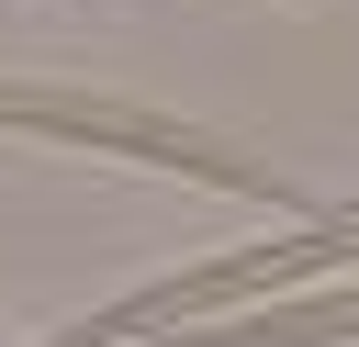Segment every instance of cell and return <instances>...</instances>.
Returning a JSON list of instances; mask_svg holds the SVG:
<instances>
[{"label": "cell", "instance_id": "obj_3", "mask_svg": "<svg viewBox=\"0 0 359 347\" xmlns=\"http://www.w3.org/2000/svg\"><path fill=\"white\" fill-rule=\"evenodd\" d=\"M348 213H359V201H348Z\"/></svg>", "mask_w": 359, "mask_h": 347}, {"label": "cell", "instance_id": "obj_1", "mask_svg": "<svg viewBox=\"0 0 359 347\" xmlns=\"http://www.w3.org/2000/svg\"><path fill=\"white\" fill-rule=\"evenodd\" d=\"M0 123L67 134V146H123V157H146V168H180V179H213V190H247V201L292 213V190H280L269 168L224 157L213 134H180V123H157V112H101V101H45V90H0Z\"/></svg>", "mask_w": 359, "mask_h": 347}, {"label": "cell", "instance_id": "obj_2", "mask_svg": "<svg viewBox=\"0 0 359 347\" xmlns=\"http://www.w3.org/2000/svg\"><path fill=\"white\" fill-rule=\"evenodd\" d=\"M314 336H359V291L292 302V313H236V325H213V336H191V347H314Z\"/></svg>", "mask_w": 359, "mask_h": 347}]
</instances>
